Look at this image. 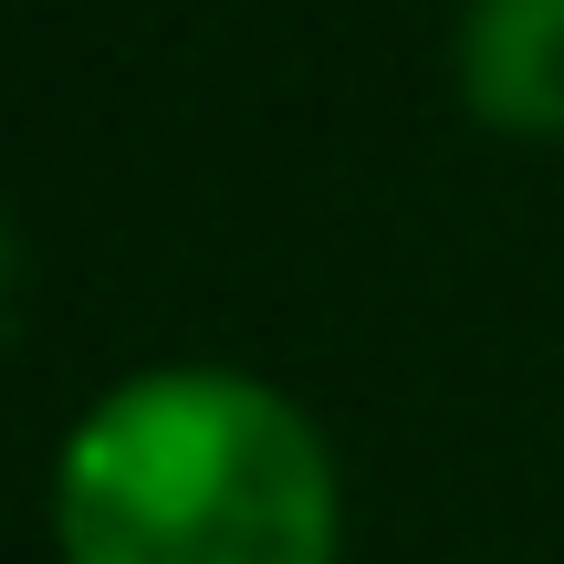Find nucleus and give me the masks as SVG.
Returning <instances> with one entry per match:
<instances>
[{
	"instance_id": "nucleus-1",
	"label": "nucleus",
	"mask_w": 564,
	"mask_h": 564,
	"mask_svg": "<svg viewBox=\"0 0 564 564\" xmlns=\"http://www.w3.org/2000/svg\"><path fill=\"white\" fill-rule=\"evenodd\" d=\"M53 544L63 564H335V449L262 377L147 366L63 440Z\"/></svg>"
},
{
	"instance_id": "nucleus-2",
	"label": "nucleus",
	"mask_w": 564,
	"mask_h": 564,
	"mask_svg": "<svg viewBox=\"0 0 564 564\" xmlns=\"http://www.w3.org/2000/svg\"><path fill=\"white\" fill-rule=\"evenodd\" d=\"M460 105L502 137H564V0H470L460 11Z\"/></svg>"
},
{
	"instance_id": "nucleus-3",
	"label": "nucleus",
	"mask_w": 564,
	"mask_h": 564,
	"mask_svg": "<svg viewBox=\"0 0 564 564\" xmlns=\"http://www.w3.org/2000/svg\"><path fill=\"white\" fill-rule=\"evenodd\" d=\"M0 314H11V220H0Z\"/></svg>"
}]
</instances>
